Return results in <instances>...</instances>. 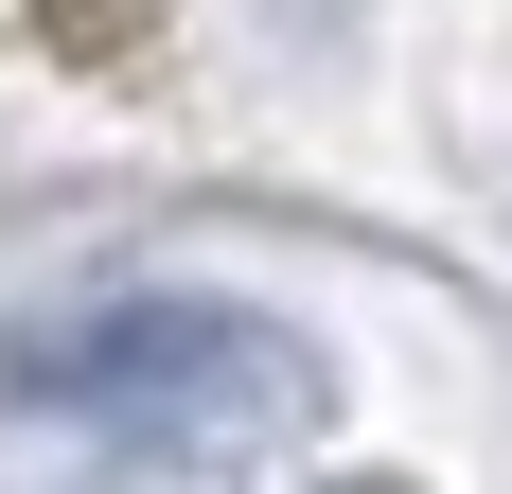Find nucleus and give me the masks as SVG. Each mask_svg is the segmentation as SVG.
<instances>
[{"instance_id": "nucleus-2", "label": "nucleus", "mask_w": 512, "mask_h": 494, "mask_svg": "<svg viewBox=\"0 0 512 494\" xmlns=\"http://www.w3.org/2000/svg\"><path fill=\"white\" fill-rule=\"evenodd\" d=\"M36 18H53V36H71V53H124V36H142V18H159V0H36Z\"/></svg>"}, {"instance_id": "nucleus-1", "label": "nucleus", "mask_w": 512, "mask_h": 494, "mask_svg": "<svg viewBox=\"0 0 512 494\" xmlns=\"http://www.w3.org/2000/svg\"><path fill=\"white\" fill-rule=\"evenodd\" d=\"M18 389H36V406H89L106 442L212 459V442H283V424L318 406V371L265 336V318H230V300L124 283V300H89V318H36V336H18Z\"/></svg>"}]
</instances>
